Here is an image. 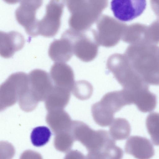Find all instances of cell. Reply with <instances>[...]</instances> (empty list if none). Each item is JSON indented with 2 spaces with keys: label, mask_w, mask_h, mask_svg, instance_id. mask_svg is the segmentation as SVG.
Here are the masks:
<instances>
[{
  "label": "cell",
  "mask_w": 159,
  "mask_h": 159,
  "mask_svg": "<svg viewBox=\"0 0 159 159\" xmlns=\"http://www.w3.org/2000/svg\"><path fill=\"white\" fill-rule=\"evenodd\" d=\"M130 105V102L123 90L109 92L104 95L100 101L92 106V116L98 125L106 127L113 121L115 113L125 105Z\"/></svg>",
  "instance_id": "6da1fadb"
},
{
  "label": "cell",
  "mask_w": 159,
  "mask_h": 159,
  "mask_svg": "<svg viewBox=\"0 0 159 159\" xmlns=\"http://www.w3.org/2000/svg\"><path fill=\"white\" fill-rule=\"evenodd\" d=\"M69 132L74 140L81 143L89 152L100 151L116 144L107 131L94 130L81 121H72Z\"/></svg>",
  "instance_id": "7a4b0ae2"
},
{
  "label": "cell",
  "mask_w": 159,
  "mask_h": 159,
  "mask_svg": "<svg viewBox=\"0 0 159 159\" xmlns=\"http://www.w3.org/2000/svg\"><path fill=\"white\" fill-rule=\"evenodd\" d=\"M67 7L71 13L69 19L70 29L78 31H84L94 20L95 3L87 0H67Z\"/></svg>",
  "instance_id": "3957f363"
},
{
  "label": "cell",
  "mask_w": 159,
  "mask_h": 159,
  "mask_svg": "<svg viewBox=\"0 0 159 159\" xmlns=\"http://www.w3.org/2000/svg\"><path fill=\"white\" fill-rule=\"evenodd\" d=\"M29 83L28 75L19 72L11 75L0 85V111L16 103Z\"/></svg>",
  "instance_id": "277c9868"
},
{
  "label": "cell",
  "mask_w": 159,
  "mask_h": 159,
  "mask_svg": "<svg viewBox=\"0 0 159 159\" xmlns=\"http://www.w3.org/2000/svg\"><path fill=\"white\" fill-rule=\"evenodd\" d=\"M65 3L63 0H52L46 5L45 14L38 20V35L51 37L57 33L61 26Z\"/></svg>",
  "instance_id": "5b68a950"
},
{
  "label": "cell",
  "mask_w": 159,
  "mask_h": 159,
  "mask_svg": "<svg viewBox=\"0 0 159 159\" xmlns=\"http://www.w3.org/2000/svg\"><path fill=\"white\" fill-rule=\"evenodd\" d=\"M42 0H22L15 11L18 22L23 26L28 34L31 36L38 35L37 24L36 17L37 10L42 6Z\"/></svg>",
  "instance_id": "8992f818"
},
{
  "label": "cell",
  "mask_w": 159,
  "mask_h": 159,
  "mask_svg": "<svg viewBox=\"0 0 159 159\" xmlns=\"http://www.w3.org/2000/svg\"><path fill=\"white\" fill-rule=\"evenodd\" d=\"M70 28L63 33L71 40L73 54L81 60L85 62L92 60L96 52L95 45L84 33Z\"/></svg>",
  "instance_id": "52a82bcc"
},
{
  "label": "cell",
  "mask_w": 159,
  "mask_h": 159,
  "mask_svg": "<svg viewBox=\"0 0 159 159\" xmlns=\"http://www.w3.org/2000/svg\"><path fill=\"white\" fill-rule=\"evenodd\" d=\"M114 16L123 21L132 20L140 16L146 6L145 0H114L111 3Z\"/></svg>",
  "instance_id": "ba28073f"
},
{
  "label": "cell",
  "mask_w": 159,
  "mask_h": 159,
  "mask_svg": "<svg viewBox=\"0 0 159 159\" xmlns=\"http://www.w3.org/2000/svg\"><path fill=\"white\" fill-rule=\"evenodd\" d=\"M28 75L29 91L39 102L44 101L53 87L50 75L40 69L32 70Z\"/></svg>",
  "instance_id": "9c48e42d"
},
{
  "label": "cell",
  "mask_w": 159,
  "mask_h": 159,
  "mask_svg": "<svg viewBox=\"0 0 159 159\" xmlns=\"http://www.w3.org/2000/svg\"><path fill=\"white\" fill-rule=\"evenodd\" d=\"M125 152L137 159H150L154 155L153 146L148 139L138 136H133L126 141Z\"/></svg>",
  "instance_id": "30bf717a"
},
{
  "label": "cell",
  "mask_w": 159,
  "mask_h": 159,
  "mask_svg": "<svg viewBox=\"0 0 159 159\" xmlns=\"http://www.w3.org/2000/svg\"><path fill=\"white\" fill-rule=\"evenodd\" d=\"M50 76L54 86L71 91L75 82L73 70L63 62H56L51 67Z\"/></svg>",
  "instance_id": "8fae6325"
},
{
  "label": "cell",
  "mask_w": 159,
  "mask_h": 159,
  "mask_svg": "<svg viewBox=\"0 0 159 159\" xmlns=\"http://www.w3.org/2000/svg\"><path fill=\"white\" fill-rule=\"evenodd\" d=\"M25 39L19 32L12 31L5 32L0 31V56L5 58L11 57L15 52L24 47Z\"/></svg>",
  "instance_id": "7c38bea8"
},
{
  "label": "cell",
  "mask_w": 159,
  "mask_h": 159,
  "mask_svg": "<svg viewBox=\"0 0 159 159\" xmlns=\"http://www.w3.org/2000/svg\"><path fill=\"white\" fill-rule=\"evenodd\" d=\"M48 54L50 58L56 62L68 61L73 54L71 40L62 34L60 39H55L51 43Z\"/></svg>",
  "instance_id": "4fadbf2b"
},
{
  "label": "cell",
  "mask_w": 159,
  "mask_h": 159,
  "mask_svg": "<svg viewBox=\"0 0 159 159\" xmlns=\"http://www.w3.org/2000/svg\"><path fill=\"white\" fill-rule=\"evenodd\" d=\"M46 121L55 134L69 131L72 121L69 114L63 109L48 111Z\"/></svg>",
  "instance_id": "5bb4252c"
},
{
  "label": "cell",
  "mask_w": 159,
  "mask_h": 159,
  "mask_svg": "<svg viewBox=\"0 0 159 159\" xmlns=\"http://www.w3.org/2000/svg\"><path fill=\"white\" fill-rule=\"evenodd\" d=\"M70 92L66 89L53 86L44 100L47 111L63 109L69 102Z\"/></svg>",
  "instance_id": "9a60e30c"
},
{
  "label": "cell",
  "mask_w": 159,
  "mask_h": 159,
  "mask_svg": "<svg viewBox=\"0 0 159 159\" xmlns=\"http://www.w3.org/2000/svg\"><path fill=\"white\" fill-rule=\"evenodd\" d=\"M110 125L109 133L111 137L115 141L124 140L130 134L131 131L130 125L125 118H115Z\"/></svg>",
  "instance_id": "2e32d148"
},
{
  "label": "cell",
  "mask_w": 159,
  "mask_h": 159,
  "mask_svg": "<svg viewBox=\"0 0 159 159\" xmlns=\"http://www.w3.org/2000/svg\"><path fill=\"white\" fill-rule=\"evenodd\" d=\"M75 140L69 131L64 132L55 134L53 144L57 151L67 153L71 150Z\"/></svg>",
  "instance_id": "e0dca14e"
},
{
  "label": "cell",
  "mask_w": 159,
  "mask_h": 159,
  "mask_svg": "<svg viewBox=\"0 0 159 159\" xmlns=\"http://www.w3.org/2000/svg\"><path fill=\"white\" fill-rule=\"evenodd\" d=\"M51 136L50 129L45 126H39L34 128L30 135L32 143L36 147L44 146L49 141Z\"/></svg>",
  "instance_id": "ac0fdd59"
},
{
  "label": "cell",
  "mask_w": 159,
  "mask_h": 159,
  "mask_svg": "<svg viewBox=\"0 0 159 159\" xmlns=\"http://www.w3.org/2000/svg\"><path fill=\"white\" fill-rule=\"evenodd\" d=\"M73 94L80 100H85L91 96L93 91L92 85L85 80H80L75 83L72 89Z\"/></svg>",
  "instance_id": "d6986e66"
},
{
  "label": "cell",
  "mask_w": 159,
  "mask_h": 159,
  "mask_svg": "<svg viewBox=\"0 0 159 159\" xmlns=\"http://www.w3.org/2000/svg\"><path fill=\"white\" fill-rule=\"evenodd\" d=\"M159 115L153 112L147 116L146 125L153 143L156 145H159Z\"/></svg>",
  "instance_id": "ffe728a7"
},
{
  "label": "cell",
  "mask_w": 159,
  "mask_h": 159,
  "mask_svg": "<svg viewBox=\"0 0 159 159\" xmlns=\"http://www.w3.org/2000/svg\"><path fill=\"white\" fill-rule=\"evenodd\" d=\"M15 152L11 144L5 141L0 142V159H12Z\"/></svg>",
  "instance_id": "44dd1931"
},
{
  "label": "cell",
  "mask_w": 159,
  "mask_h": 159,
  "mask_svg": "<svg viewBox=\"0 0 159 159\" xmlns=\"http://www.w3.org/2000/svg\"><path fill=\"white\" fill-rule=\"evenodd\" d=\"M20 159H43L40 153L36 151L28 150L24 151Z\"/></svg>",
  "instance_id": "7402d4cb"
},
{
  "label": "cell",
  "mask_w": 159,
  "mask_h": 159,
  "mask_svg": "<svg viewBox=\"0 0 159 159\" xmlns=\"http://www.w3.org/2000/svg\"><path fill=\"white\" fill-rule=\"evenodd\" d=\"M64 159H85V157L78 150H70L67 152Z\"/></svg>",
  "instance_id": "603a6c76"
},
{
  "label": "cell",
  "mask_w": 159,
  "mask_h": 159,
  "mask_svg": "<svg viewBox=\"0 0 159 159\" xmlns=\"http://www.w3.org/2000/svg\"><path fill=\"white\" fill-rule=\"evenodd\" d=\"M85 159H104L99 151H89Z\"/></svg>",
  "instance_id": "cb8c5ba5"
}]
</instances>
